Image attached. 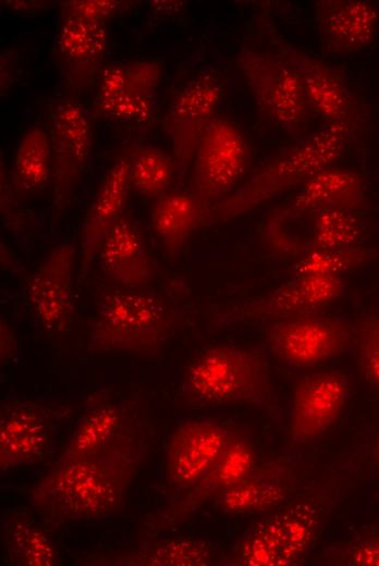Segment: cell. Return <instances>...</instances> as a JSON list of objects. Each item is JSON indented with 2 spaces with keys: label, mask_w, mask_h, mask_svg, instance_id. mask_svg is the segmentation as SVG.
Returning <instances> with one entry per match:
<instances>
[{
  "label": "cell",
  "mask_w": 379,
  "mask_h": 566,
  "mask_svg": "<svg viewBox=\"0 0 379 566\" xmlns=\"http://www.w3.org/2000/svg\"><path fill=\"white\" fill-rule=\"evenodd\" d=\"M140 456L142 446L132 430L97 453L57 462L32 489L30 505L53 524L117 515L124 509Z\"/></svg>",
  "instance_id": "obj_1"
},
{
  "label": "cell",
  "mask_w": 379,
  "mask_h": 566,
  "mask_svg": "<svg viewBox=\"0 0 379 566\" xmlns=\"http://www.w3.org/2000/svg\"><path fill=\"white\" fill-rule=\"evenodd\" d=\"M355 126L325 124L258 169L248 181L211 207L207 223L216 224L253 211L272 198L302 186L330 168L344 152Z\"/></svg>",
  "instance_id": "obj_2"
},
{
  "label": "cell",
  "mask_w": 379,
  "mask_h": 566,
  "mask_svg": "<svg viewBox=\"0 0 379 566\" xmlns=\"http://www.w3.org/2000/svg\"><path fill=\"white\" fill-rule=\"evenodd\" d=\"M183 393L205 406L268 405L273 386L264 357L235 345L204 348L188 364Z\"/></svg>",
  "instance_id": "obj_3"
},
{
  "label": "cell",
  "mask_w": 379,
  "mask_h": 566,
  "mask_svg": "<svg viewBox=\"0 0 379 566\" xmlns=\"http://www.w3.org/2000/svg\"><path fill=\"white\" fill-rule=\"evenodd\" d=\"M174 324L175 315L162 297L126 288L110 291L98 303L88 349L157 356Z\"/></svg>",
  "instance_id": "obj_4"
},
{
  "label": "cell",
  "mask_w": 379,
  "mask_h": 566,
  "mask_svg": "<svg viewBox=\"0 0 379 566\" xmlns=\"http://www.w3.org/2000/svg\"><path fill=\"white\" fill-rule=\"evenodd\" d=\"M321 527V510L309 501H296L254 520L235 542L224 565L294 566L311 552Z\"/></svg>",
  "instance_id": "obj_5"
},
{
  "label": "cell",
  "mask_w": 379,
  "mask_h": 566,
  "mask_svg": "<svg viewBox=\"0 0 379 566\" xmlns=\"http://www.w3.org/2000/svg\"><path fill=\"white\" fill-rule=\"evenodd\" d=\"M72 409L51 399L8 398L0 406V472L50 456Z\"/></svg>",
  "instance_id": "obj_6"
},
{
  "label": "cell",
  "mask_w": 379,
  "mask_h": 566,
  "mask_svg": "<svg viewBox=\"0 0 379 566\" xmlns=\"http://www.w3.org/2000/svg\"><path fill=\"white\" fill-rule=\"evenodd\" d=\"M237 64L259 114L291 137L302 135L310 109L291 64L279 54L252 48L240 51Z\"/></svg>",
  "instance_id": "obj_7"
},
{
  "label": "cell",
  "mask_w": 379,
  "mask_h": 566,
  "mask_svg": "<svg viewBox=\"0 0 379 566\" xmlns=\"http://www.w3.org/2000/svg\"><path fill=\"white\" fill-rule=\"evenodd\" d=\"M353 339L345 320L311 312L268 322L267 349L291 367L308 368L344 353Z\"/></svg>",
  "instance_id": "obj_8"
},
{
  "label": "cell",
  "mask_w": 379,
  "mask_h": 566,
  "mask_svg": "<svg viewBox=\"0 0 379 566\" xmlns=\"http://www.w3.org/2000/svg\"><path fill=\"white\" fill-rule=\"evenodd\" d=\"M192 193L209 210L236 189L248 164L246 140L232 122L215 116L193 158Z\"/></svg>",
  "instance_id": "obj_9"
},
{
  "label": "cell",
  "mask_w": 379,
  "mask_h": 566,
  "mask_svg": "<svg viewBox=\"0 0 379 566\" xmlns=\"http://www.w3.org/2000/svg\"><path fill=\"white\" fill-rule=\"evenodd\" d=\"M345 291L342 276H293L273 291L230 306L215 317V324L271 322L299 315L318 312L339 299Z\"/></svg>",
  "instance_id": "obj_10"
},
{
  "label": "cell",
  "mask_w": 379,
  "mask_h": 566,
  "mask_svg": "<svg viewBox=\"0 0 379 566\" xmlns=\"http://www.w3.org/2000/svg\"><path fill=\"white\" fill-rule=\"evenodd\" d=\"M160 79L161 66L151 60L105 66L99 76L95 115L108 121L149 122Z\"/></svg>",
  "instance_id": "obj_11"
},
{
  "label": "cell",
  "mask_w": 379,
  "mask_h": 566,
  "mask_svg": "<svg viewBox=\"0 0 379 566\" xmlns=\"http://www.w3.org/2000/svg\"><path fill=\"white\" fill-rule=\"evenodd\" d=\"M224 94V83L213 71L188 81L173 97L164 116V131L172 144L176 175L183 176Z\"/></svg>",
  "instance_id": "obj_12"
},
{
  "label": "cell",
  "mask_w": 379,
  "mask_h": 566,
  "mask_svg": "<svg viewBox=\"0 0 379 566\" xmlns=\"http://www.w3.org/2000/svg\"><path fill=\"white\" fill-rule=\"evenodd\" d=\"M49 125L53 204L60 210L87 168L93 147L91 124L84 107L63 98L50 107Z\"/></svg>",
  "instance_id": "obj_13"
},
{
  "label": "cell",
  "mask_w": 379,
  "mask_h": 566,
  "mask_svg": "<svg viewBox=\"0 0 379 566\" xmlns=\"http://www.w3.org/2000/svg\"><path fill=\"white\" fill-rule=\"evenodd\" d=\"M234 431L211 418L180 422L171 432L164 454V473L175 491H186L216 463Z\"/></svg>",
  "instance_id": "obj_14"
},
{
  "label": "cell",
  "mask_w": 379,
  "mask_h": 566,
  "mask_svg": "<svg viewBox=\"0 0 379 566\" xmlns=\"http://www.w3.org/2000/svg\"><path fill=\"white\" fill-rule=\"evenodd\" d=\"M271 40L298 75L310 111L325 124L356 126L358 111L342 73L277 34L272 33Z\"/></svg>",
  "instance_id": "obj_15"
},
{
  "label": "cell",
  "mask_w": 379,
  "mask_h": 566,
  "mask_svg": "<svg viewBox=\"0 0 379 566\" xmlns=\"http://www.w3.org/2000/svg\"><path fill=\"white\" fill-rule=\"evenodd\" d=\"M349 397V379L339 370L316 371L297 378L291 403V440L306 443L321 436L337 422Z\"/></svg>",
  "instance_id": "obj_16"
},
{
  "label": "cell",
  "mask_w": 379,
  "mask_h": 566,
  "mask_svg": "<svg viewBox=\"0 0 379 566\" xmlns=\"http://www.w3.org/2000/svg\"><path fill=\"white\" fill-rule=\"evenodd\" d=\"M257 465L250 442L234 431L216 463L176 501L164 507L148 525L150 532H159L184 522L201 506L227 488L249 473Z\"/></svg>",
  "instance_id": "obj_17"
},
{
  "label": "cell",
  "mask_w": 379,
  "mask_h": 566,
  "mask_svg": "<svg viewBox=\"0 0 379 566\" xmlns=\"http://www.w3.org/2000/svg\"><path fill=\"white\" fill-rule=\"evenodd\" d=\"M75 257L72 244L54 247L26 284V298L36 319L52 333L65 332L72 322Z\"/></svg>",
  "instance_id": "obj_18"
},
{
  "label": "cell",
  "mask_w": 379,
  "mask_h": 566,
  "mask_svg": "<svg viewBox=\"0 0 379 566\" xmlns=\"http://www.w3.org/2000/svg\"><path fill=\"white\" fill-rule=\"evenodd\" d=\"M315 24L327 52L356 53L375 41L379 10L366 0H319L315 2Z\"/></svg>",
  "instance_id": "obj_19"
},
{
  "label": "cell",
  "mask_w": 379,
  "mask_h": 566,
  "mask_svg": "<svg viewBox=\"0 0 379 566\" xmlns=\"http://www.w3.org/2000/svg\"><path fill=\"white\" fill-rule=\"evenodd\" d=\"M108 47L105 23L63 15L56 36V51L72 87H90L102 71Z\"/></svg>",
  "instance_id": "obj_20"
},
{
  "label": "cell",
  "mask_w": 379,
  "mask_h": 566,
  "mask_svg": "<svg viewBox=\"0 0 379 566\" xmlns=\"http://www.w3.org/2000/svg\"><path fill=\"white\" fill-rule=\"evenodd\" d=\"M98 256L105 273L122 288H142L155 278L156 266L140 230L124 214L107 233Z\"/></svg>",
  "instance_id": "obj_21"
},
{
  "label": "cell",
  "mask_w": 379,
  "mask_h": 566,
  "mask_svg": "<svg viewBox=\"0 0 379 566\" xmlns=\"http://www.w3.org/2000/svg\"><path fill=\"white\" fill-rule=\"evenodd\" d=\"M130 189L126 151L110 167L89 205L82 231V273L88 270L107 233L123 216Z\"/></svg>",
  "instance_id": "obj_22"
},
{
  "label": "cell",
  "mask_w": 379,
  "mask_h": 566,
  "mask_svg": "<svg viewBox=\"0 0 379 566\" xmlns=\"http://www.w3.org/2000/svg\"><path fill=\"white\" fill-rule=\"evenodd\" d=\"M291 485L292 473L285 464L269 462L227 488L215 502L227 515L266 514L284 504Z\"/></svg>",
  "instance_id": "obj_23"
},
{
  "label": "cell",
  "mask_w": 379,
  "mask_h": 566,
  "mask_svg": "<svg viewBox=\"0 0 379 566\" xmlns=\"http://www.w3.org/2000/svg\"><path fill=\"white\" fill-rule=\"evenodd\" d=\"M366 192L360 174L344 169L327 168L308 179L296 192L282 213L296 219L326 208L356 212L364 208Z\"/></svg>",
  "instance_id": "obj_24"
},
{
  "label": "cell",
  "mask_w": 379,
  "mask_h": 566,
  "mask_svg": "<svg viewBox=\"0 0 379 566\" xmlns=\"http://www.w3.org/2000/svg\"><path fill=\"white\" fill-rule=\"evenodd\" d=\"M132 430L124 405L99 394L77 420L58 462L97 453Z\"/></svg>",
  "instance_id": "obj_25"
},
{
  "label": "cell",
  "mask_w": 379,
  "mask_h": 566,
  "mask_svg": "<svg viewBox=\"0 0 379 566\" xmlns=\"http://www.w3.org/2000/svg\"><path fill=\"white\" fill-rule=\"evenodd\" d=\"M208 211L192 192H168L157 198L151 224L169 256L181 254L195 231L207 223Z\"/></svg>",
  "instance_id": "obj_26"
},
{
  "label": "cell",
  "mask_w": 379,
  "mask_h": 566,
  "mask_svg": "<svg viewBox=\"0 0 379 566\" xmlns=\"http://www.w3.org/2000/svg\"><path fill=\"white\" fill-rule=\"evenodd\" d=\"M215 556V546L207 539L179 537L146 540L112 564L123 566H207Z\"/></svg>",
  "instance_id": "obj_27"
},
{
  "label": "cell",
  "mask_w": 379,
  "mask_h": 566,
  "mask_svg": "<svg viewBox=\"0 0 379 566\" xmlns=\"http://www.w3.org/2000/svg\"><path fill=\"white\" fill-rule=\"evenodd\" d=\"M3 553L12 565L56 566L59 564L53 539L40 527L23 518L1 525Z\"/></svg>",
  "instance_id": "obj_28"
},
{
  "label": "cell",
  "mask_w": 379,
  "mask_h": 566,
  "mask_svg": "<svg viewBox=\"0 0 379 566\" xmlns=\"http://www.w3.org/2000/svg\"><path fill=\"white\" fill-rule=\"evenodd\" d=\"M12 189L29 193L44 187L52 176L50 138L39 126L28 128L20 139L12 169Z\"/></svg>",
  "instance_id": "obj_29"
},
{
  "label": "cell",
  "mask_w": 379,
  "mask_h": 566,
  "mask_svg": "<svg viewBox=\"0 0 379 566\" xmlns=\"http://www.w3.org/2000/svg\"><path fill=\"white\" fill-rule=\"evenodd\" d=\"M131 189L148 198L169 192L176 174L173 157L151 145H137L127 150Z\"/></svg>",
  "instance_id": "obj_30"
},
{
  "label": "cell",
  "mask_w": 379,
  "mask_h": 566,
  "mask_svg": "<svg viewBox=\"0 0 379 566\" xmlns=\"http://www.w3.org/2000/svg\"><path fill=\"white\" fill-rule=\"evenodd\" d=\"M309 237L302 254L311 249H334L359 246L364 237L363 226L354 212L326 208L308 214Z\"/></svg>",
  "instance_id": "obj_31"
},
{
  "label": "cell",
  "mask_w": 379,
  "mask_h": 566,
  "mask_svg": "<svg viewBox=\"0 0 379 566\" xmlns=\"http://www.w3.org/2000/svg\"><path fill=\"white\" fill-rule=\"evenodd\" d=\"M375 258V253L359 246L334 249H311L302 254L291 266L294 276H341Z\"/></svg>",
  "instance_id": "obj_32"
},
{
  "label": "cell",
  "mask_w": 379,
  "mask_h": 566,
  "mask_svg": "<svg viewBox=\"0 0 379 566\" xmlns=\"http://www.w3.org/2000/svg\"><path fill=\"white\" fill-rule=\"evenodd\" d=\"M355 334L363 377L379 389V312L363 318Z\"/></svg>",
  "instance_id": "obj_33"
},
{
  "label": "cell",
  "mask_w": 379,
  "mask_h": 566,
  "mask_svg": "<svg viewBox=\"0 0 379 566\" xmlns=\"http://www.w3.org/2000/svg\"><path fill=\"white\" fill-rule=\"evenodd\" d=\"M125 5L117 0H70L62 3L63 15H74L85 20L105 23Z\"/></svg>",
  "instance_id": "obj_34"
},
{
  "label": "cell",
  "mask_w": 379,
  "mask_h": 566,
  "mask_svg": "<svg viewBox=\"0 0 379 566\" xmlns=\"http://www.w3.org/2000/svg\"><path fill=\"white\" fill-rule=\"evenodd\" d=\"M339 564L346 566H379V534L357 539L343 547Z\"/></svg>",
  "instance_id": "obj_35"
},
{
  "label": "cell",
  "mask_w": 379,
  "mask_h": 566,
  "mask_svg": "<svg viewBox=\"0 0 379 566\" xmlns=\"http://www.w3.org/2000/svg\"><path fill=\"white\" fill-rule=\"evenodd\" d=\"M16 59L14 50L5 49L0 57V90L7 91L13 84L16 75Z\"/></svg>",
  "instance_id": "obj_36"
},
{
  "label": "cell",
  "mask_w": 379,
  "mask_h": 566,
  "mask_svg": "<svg viewBox=\"0 0 379 566\" xmlns=\"http://www.w3.org/2000/svg\"><path fill=\"white\" fill-rule=\"evenodd\" d=\"M0 357L5 361L16 352L15 335L9 323L2 318L0 327Z\"/></svg>",
  "instance_id": "obj_37"
},
{
  "label": "cell",
  "mask_w": 379,
  "mask_h": 566,
  "mask_svg": "<svg viewBox=\"0 0 379 566\" xmlns=\"http://www.w3.org/2000/svg\"><path fill=\"white\" fill-rule=\"evenodd\" d=\"M11 4H7L8 7H10L12 10H22V11H35L36 9H40L41 7H44L45 2L42 1H7Z\"/></svg>",
  "instance_id": "obj_38"
},
{
  "label": "cell",
  "mask_w": 379,
  "mask_h": 566,
  "mask_svg": "<svg viewBox=\"0 0 379 566\" xmlns=\"http://www.w3.org/2000/svg\"><path fill=\"white\" fill-rule=\"evenodd\" d=\"M374 456H375V460H376V464H377V467L379 470V434L376 440V444H375V448H374Z\"/></svg>",
  "instance_id": "obj_39"
}]
</instances>
